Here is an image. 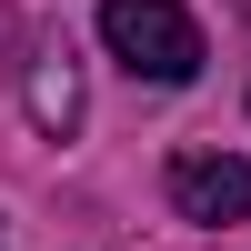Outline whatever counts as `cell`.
<instances>
[{
    "instance_id": "1",
    "label": "cell",
    "mask_w": 251,
    "mask_h": 251,
    "mask_svg": "<svg viewBox=\"0 0 251 251\" xmlns=\"http://www.w3.org/2000/svg\"><path fill=\"white\" fill-rule=\"evenodd\" d=\"M100 40L131 80H161V91L201 71V20L181 0H100Z\"/></svg>"
},
{
    "instance_id": "2",
    "label": "cell",
    "mask_w": 251,
    "mask_h": 251,
    "mask_svg": "<svg viewBox=\"0 0 251 251\" xmlns=\"http://www.w3.org/2000/svg\"><path fill=\"white\" fill-rule=\"evenodd\" d=\"M171 211L181 221H211V231L251 221V161L241 151H181L171 161Z\"/></svg>"
},
{
    "instance_id": "3",
    "label": "cell",
    "mask_w": 251,
    "mask_h": 251,
    "mask_svg": "<svg viewBox=\"0 0 251 251\" xmlns=\"http://www.w3.org/2000/svg\"><path fill=\"white\" fill-rule=\"evenodd\" d=\"M30 111H40V131H71V121H80V80H71V50H60V60H40V80H30Z\"/></svg>"
}]
</instances>
